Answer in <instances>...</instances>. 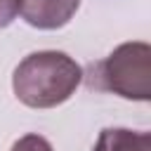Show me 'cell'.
Returning <instances> with one entry per match:
<instances>
[{
	"label": "cell",
	"mask_w": 151,
	"mask_h": 151,
	"mask_svg": "<svg viewBox=\"0 0 151 151\" xmlns=\"http://www.w3.org/2000/svg\"><path fill=\"white\" fill-rule=\"evenodd\" d=\"M9 151H54V149H52V144H50L45 137H40V134H24L21 139H17V142L12 144Z\"/></svg>",
	"instance_id": "cell-5"
},
{
	"label": "cell",
	"mask_w": 151,
	"mask_h": 151,
	"mask_svg": "<svg viewBox=\"0 0 151 151\" xmlns=\"http://www.w3.org/2000/svg\"><path fill=\"white\" fill-rule=\"evenodd\" d=\"M83 80V68L66 52L40 50L19 61L12 76L17 99L31 109H54L64 104Z\"/></svg>",
	"instance_id": "cell-1"
},
{
	"label": "cell",
	"mask_w": 151,
	"mask_h": 151,
	"mask_svg": "<svg viewBox=\"0 0 151 151\" xmlns=\"http://www.w3.org/2000/svg\"><path fill=\"white\" fill-rule=\"evenodd\" d=\"M99 85L123 99H151V47L146 42L118 45L99 66Z\"/></svg>",
	"instance_id": "cell-2"
},
{
	"label": "cell",
	"mask_w": 151,
	"mask_h": 151,
	"mask_svg": "<svg viewBox=\"0 0 151 151\" xmlns=\"http://www.w3.org/2000/svg\"><path fill=\"white\" fill-rule=\"evenodd\" d=\"M80 0H21V17L28 26L54 31L71 21Z\"/></svg>",
	"instance_id": "cell-3"
},
{
	"label": "cell",
	"mask_w": 151,
	"mask_h": 151,
	"mask_svg": "<svg viewBox=\"0 0 151 151\" xmlns=\"http://www.w3.org/2000/svg\"><path fill=\"white\" fill-rule=\"evenodd\" d=\"M92 151H151V134L127 127H106L99 132Z\"/></svg>",
	"instance_id": "cell-4"
},
{
	"label": "cell",
	"mask_w": 151,
	"mask_h": 151,
	"mask_svg": "<svg viewBox=\"0 0 151 151\" xmlns=\"http://www.w3.org/2000/svg\"><path fill=\"white\" fill-rule=\"evenodd\" d=\"M21 12V0H0V28L9 26Z\"/></svg>",
	"instance_id": "cell-6"
}]
</instances>
